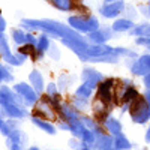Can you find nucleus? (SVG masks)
Wrapping results in <instances>:
<instances>
[{
    "mask_svg": "<svg viewBox=\"0 0 150 150\" xmlns=\"http://www.w3.org/2000/svg\"><path fill=\"white\" fill-rule=\"evenodd\" d=\"M35 112H44L47 119H48V117H50V119H54V112L50 110V107L45 105V102H41L39 105H38V108H36Z\"/></svg>",
    "mask_w": 150,
    "mask_h": 150,
    "instance_id": "4be33fe9",
    "label": "nucleus"
},
{
    "mask_svg": "<svg viewBox=\"0 0 150 150\" xmlns=\"http://www.w3.org/2000/svg\"><path fill=\"white\" fill-rule=\"evenodd\" d=\"M33 123L36 125V126H39L41 129H44L45 132H48L50 135H54V134H56V129H54V126H53V125H50L48 122H44V120H41V119L35 117V119H33Z\"/></svg>",
    "mask_w": 150,
    "mask_h": 150,
    "instance_id": "f3484780",
    "label": "nucleus"
},
{
    "mask_svg": "<svg viewBox=\"0 0 150 150\" xmlns=\"http://www.w3.org/2000/svg\"><path fill=\"white\" fill-rule=\"evenodd\" d=\"M15 92H18L21 96H23V99L26 101V104H33V102H36V95L38 93H35L33 92V89L32 87H29L27 84H17L15 86Z\"/></svg>",
    "mask_w": 150,
    "mask_h": 150,
    "instance_id": "39448f33",
    "label": "nucleus"
},
{
    "mask_svg": "<svg viewBox=\"0 0 150 150\" xmlns=\"http://www.w3.org/2000/svg\"><path fill=\"white\" fill-rule=\"evenodd\" d=\"M2 107H3V111L6 112L8 116H11V117L20 119V117L26 116V110L20 108V105H17V104H5V105H2Z\"/></svg>",
    "mask_w": 150,
    "mask_h": 150,
    "instance_id": "9d476101",
    "label": "nucleus"
},
{
    "mask_svg": "<svg viewBox=\"0 0 150 150\" xmlns=\"http://www.w3.org/2000/svg\"><path fill=\"white\" fill-rule=\"evenodd\" d=\"M47 92H48V95L51 96V98H56V96H57V93H56V86H54V84H48Z\"/></svg>",
    "mask_w": 150,
    "mask_h": 150,
    "instance_id": "a878e982",
    "label": "nucleus"
},
{
    "mask_svg": "<svg viewBox=\"0 0 150 150\" xmlns=\"http://www.w3.org/2000/svg\"><path fill=\"white\" fill-rule=\"evenodd\" d=\"M90 93H92V87L87 86V84H83L80 89L77 90V98H80V99H87V98L90 96Z\"/></svg>",
    "mask_w": 150,
    "mask_h": 150,
    "instance_id": "aec40b11",
    "label": "nucleus"
},
{
    "mask_svg": "<svg viewBox=\"0 0 150 150\" xmlns=\"http://www.w3.org/2000/svg\"><path fill=\"white\" fill-rule=\"evenodd\" d=\"M23 24L27 29H41V30H45L50 35H54V36H63V38H68V39L83 41L78 33H75L71 29H68L66 26H63V24H59L51 20H24Z\"/></svg>",
    "mask_w": 150,
    "mask_h": 150,
    "instance_id": "f257e3e1",
    "label": "nucleus"
},
{
    "mask_svg": "<svg viewBox=\"0 0 150 150\" xmlns=\"http://www.w3.org/2000/svg\"><path fill=\"white\" fill-rule=\"evenodd\" d=\"M12 36H14V41L17 44H26L27 42V35H24L20 30H14L12 32Z\"/></svg>",
    "mask_w": 150,
    "mask_h": 150,
    "instance_id": "5701e85b",
    "label": "nucleus"
},
{
    "mask_svg": "<svg viewBox=\"0 0 150 150\" xmlns=\"http://www.w3.org/2000/svg\"><path fill=\"white\" fill-rule=\"evenodd\" d=\"M2 132H3V135H9V129H8L5 122H2Z\"/></svg>",
    "mask_w": 150,
    "mask_h": 150,
    "instance_id": "c756f323",
    "label": "nucleus"
},
{
    "mask_svg": "<svg viewBox=\"0 0 150 150\" xmlns=\"http://www.w3.org/2000/svg\"><path fill=\"white\" fill-rule=\"evenodd\" d=\"M89 38L96 44H102L110 38V30H95V32L90 33Z\"/></svg>",
    "mask_w": 150,
    "mask_h": 150,
    "instance_id": "4468645a",
    "label": "nucleus"
},
{
    "mask_svg": "<svg viewBox=\"0 0 150 150\" xmlns=\"http://www.w3.org/2000/svg\"><path fill=\"white\" fill-rule=\"evenodd\" d=\"M29 150H39V149H38V147H30Z\"/></svg>",
    "mask_w": 150,
    "mask_h": 150,
    "instance_id": "f704fd0d",
    "label": "nucleus"
},
{
    "mask_svg": "<svg viewBox=\"0 0 150 150\" xmlns=\"http://www.w3.org/2000/svg\"><path fill=\"white\" fill-rule=\"evenodd\" d=\"M2 80L3 81H8V80H11V77H9V75H8V71L2 66Z\"/></svg>",
    "mask_w": 150,
    "mask_h": 150,
    "instance_id": "cd10ccee",
    "label": "nucleus"
},
{
    "mask_svg": "<svg viewBox=\"0 0 150 150\" xmlns=\"http://www.w3.org/2000/svg\"><path fill=\"white\" fill-rule=\"evenodd\" d=\"M132 26L134 24L129 20H117L114 23V26H112V29H114L116 32H125V30H129Z\"/></svg>",
    "mask_w": 150,
    "mask_h": 150,
    "instance_id": "6ab92c4d",
    "label": "nucleus"
},
{
    "mask_svg": "<svg viewBox=\"0 0 150 150\" xmlns=\"http://www.w3.org/2000/svg\"><path fill=\"white\" fill-rule=\"evenodd\" d=\"M62 112H63V116H65L66 122H69V126H74V125L80 123V122H78V119H77V112H75L71 107L63 105V107H62Z\"/></svg>",
    "mask_w": 150,
    "mask_h": 150,
    "instance_id": "ddd939ff",
    "label": "nucleus"
},
{
    "mask_svg": "<svg viewBox=\"0 0 150 150\" xmlns=\"http://www.w3.org/2000/svg\"><path fill=\"white\" fill-rule=\"evenodd\" d=\"M83 80H84V83H86L87 86H90L92 89H93V87L102 80V75H101V74H98L96 71L86 69V71L83 72Z\"/></svg>",
    "mask_w": 150,
    "mask_h": 150,
    "instance_id": "0eeeda50",
    "label": "nucleus"
},
{
    "mask_svg": "<svg viewBox=\"0 0 150 150\" xmlns=\"http://www.w3.org/2000/svg\"><path fill=\"white\" fill-rule=\"evenodd\" d=\"M146 99H147V102H149V107H150V90L146 93Z\"/></svg>",
    "mask_w": 150,
    "mask_h": 150,
    "instance_id": "473e14b6",
    "label": "nucleus"
},
{
    "mask_svg": "<svg viewBox=\"0 0 150 150\" xmlns=\"http://www.w3.org/2000/svg\"><path fill=\"white\" fill-rule=\"evenodd\" d=\"M105 126L108 128V131L114 135H120L122 134V125L119 120H114V119H107L105 122Z\"/></svg>",
    "mask_w": 150,
    "mask_h": 150,
    "instance_id": "dca6fc26",
    "label": "nucleus"
},
{
    "mask_svg": "<svg viewBox=\"0 0 150 150\" xmlns=\"http://www.w3.org/2000/svg\"><path fill=\"white\" fill-rule=\"evenodd\" d=\"M83 123H86L89 128H95V126H96V125H95V123H93L90 119H83Z\"/></svg>",
    "mask_w": 150,
    "mask_h": 150,
    "instance_id": "c85d7f7f",
    "label": "nucleus"
},
{
    "mask_svg": "<svg viewBox=\"0 0 150 150\" xmlns=\"http://www.w3.org/2000/svg\"><path fill=\"white\" fill-rule=\"evenodd\" d=\"M0 47H2V57H3L6 62H9V63H12V65H21V60L9 53L8 45H6V38H5L3 35H2V38H0Z\"/></svg>",
    "mask_w": 150,
    "mask_h": 150,
    "instance_id": "6e6552de",
    "label": "nucleus"
},
{
    "mask_svg": "<svg viewBox=\"0 0 150 150\" xmlns=\"http://www.w3.org/2000/svg\"><path fill=\"white\" fill-rule=\"evenodd\" d=\"M51 2H53V5L56 8H59L62 11H69L72 8V2H71V0H51Z\"/></svg>",
    "mask_w": 150,
    "mask_h": 150,
    "instance_id": "412c9836",
    "label": "nucleus"
},
{
    "mask_svg": "<svg viewBox=\"0 0 150 150\" xmlns=\"http://www.w3.org/2000/svg\"><path fill=\"white\" fill-rule=\"evenodd\" d=\"M95 146L99 149V150H114V143L110 137H105V135H98L96 140H95Z\"/></svg>",
    "mask_w": 150,
    "mask_h": 150,
    "instance_id": "f8f14e48",
    "label": "nucleus"
},
{
    "mask_svg": "<svg viewBox=\"0 0 150 150\" xmlns=\"http://www.w3.org/2000/svg\"><path fill=\"white\" fill-rule=\"evenodd\" d=\"M112 2H114V0H107V3H112Z\"/></svg>",
    "mask_w": 150,
    "mask_h": 150,
    "instance_id": "c9c22d12",
    "label": "nucleus"
},
{
    "mask_svg": "<svg viewBox=\"0 0 150 150\" xmlns=\"http://www.w3.org/2000/svg\"><path fill=\"white\" fill-rule=\"evenodd\" d=\"M98 96L102 99V101H105L107 104L111 101V96H112V81L108 80L105 83H102L101 86H99V92H98Z\"/></svg>",
    "mask_w": 150,
    "mask_h": 150,
    "instance_id": "1a4fd4ad",
    "label": "nucleus"
},
{
    "mask_svg": "<svg viewBox=\"0 0 150 150\" xmlns=\"http://www.w3.org/2000/svg\"><path fill=\"white\" fill-rule=\"evenodd\" d=\"M132 72L134 74H138V75H147V74H150V56H143L132 66Z\"/></svg>",
    "mask_w": 150,
    "mask_h": 150,
    "instance_id": "423d86ee",
    "label": "nucleus"
},
{
    "mask_svg": "<svg viewBox=\"0 0 150 150\" xmlns=\"http://www.w3.org/2000/svg\"><path fill=\"white\" fill-rule=\"evenodd\" d=\"M144 84H146L147 87H150V74H147L146 77H144Z\"/></svg>",
    "mask_w": 150,
    "mask_h": 150,
    "instance_id": "7c9ffc66",
    "label": "nucleus"
},
{
    "mask_svg": "<svg viewBox=\"0 0 150 150\" xmlns=\"http://www.w3.org/2000/svg\"><path fill=\"white\" fill-rule=\"evenodd\" d=\"M83 150H89V149H83Z\"/></svg>",
    "mask_w": 150,
    "mask_h": 150,
    "instance_id": "4c0bfd02",
    "label": "nucleus"
},
{
    "mask_svg": "<svg viewBox=\"0 0 150 150\" xmlns=\"http://www.w3.org/2000/svg\"><path fill=\"white\" fill-rule=\"evenodd\" d=\"M81 138L86 141V143H93L96 138H95V135H93V132H90L87 128H83V131H81Z\"/></svg>",
    "mask_w": 150,
    "mask_h": 150,
    "instance_id": "b1692460",
    "label": "nucleus"
},
{
    "mask_svg": "<svg viewBox=\"0 0 150 150\" xmlns=\"http://www.w3.org/2000/svg\"><path fill=\"white\" fill-rule=\"evenodd\" d=\"M122 9H123V3L122 2H116V3H108L107 6H104L101 9V12H102L104 17L111 18V17H116Z\"/></svg>",
    "mask_w": 150,
    "mask_h": 150,
    "instance_id": "9b49d317",
    "label": "nucleus"
},
{
    "mask_svg": "<svg viewBox=\"0 0 150 150\" xmlns=\"http://www.w3.org/2000/svg\"><path fill=\"white\" fill-rule=\"evenodd\" d=\"M114 150H119V149H114Z\"/></svg>",
    "mask_w": 150,
    "mask_h": 150,
    "instance_id": "58836bf2",
    "label": "nucleus"
},
{
    "mask_svg": "<svg viewBox=\"0 0 150 150\" xmlns=\"http://www.w3.org/2000/svg\"><path fill=\"white\" fill-rule=\"evenodd\" d=\"M47 48H48V39H47V36H41L39 42H38V50L42 53V51H45Z\"/></svg>",
    "mask_w": 150,
    "mask_h": 150,
    "instance_id": "393cba45",
    "label": "nucleus"
},
{
    "mask_svg": "<svg viewBox=\"0 0 150 150\" xmlns=\"http://www.w3.org/2000/svg\"><path fill=\"white\" fill-rule=\"evenodd\" d=\"M146 141L150 143V128H149V131H147V134H146Z\"/></svg>",
    "mask_w": 150,
    "mask_h": 150,
    "instance_id": "2f4dec72",
    "label": "nucleus"
},
{
    "mask_svg": "<svg viewBox=\"0 0 150 150\" xmlns=\"http://www.w3.org/2000/svg\"><path fill=\"white\" fill-rule=\"evenodd\" d=\"M114 147L119 149V150H126V149H131L132 144L128 141L126 137L120 134V135H117V138H116V141H114Z\"/></svg>",
    "mask_w": 150,
    "mask_h": 150,
    "instance_id": "a211bd4d",
    "label": "nucleus"
},
{
    "mask_svg": "<svg viewBox=\"0 0 150 150\" xmlns=\"http://www.w3.org/2000/svg\"><path fill=\"white\" fill-rule=\"evenodd\" d=\"M112 53H114V50L111 47H107V45H93V47L87 48V56H89V59L104 57V56H108Z\"/></svg>",
    "mask_w": 150,
    "mask_h": 150,
    "instance_id": "20e7f679",
    "label": "nucleus"
},
{
    "mask_svg": "<svg viewBox=\"0 0 150 150\" xmlns=\"http://www.w3.org/2000/svg\"><path fill=\"white\" fill-rule=\"evenodd\" d=\"M149 12H150V5H149Z\"/></svg>",
    "mask_w": 150,
    "mask_h": 150,
    "instance_id": "e433bc0d",
    "label": "nucleus"
},
{
    "mask_svg": "<svg viewBox=\"0 0 150 150\" xmlns=\"http://www.w3.org/2000/svg\"><path fill=\"white\" fill-rule=\"evenodd\" d=\"M30 81H32V84H33V87H35L36 93L39 95V93L42 92V89H44V81H42L41 74L36 72V71L32 72V74H30Z\"/></svg>",
    "mask_w": 150,
    "mask_h": 150,
    "instance_id": "2eb2a0df",
    "label": "nucleus"
},
{
    "mask_svg": "<svg viewBox=\"0 0 150 150\" xmlns=\"http://www.w3.org/2000/svg\"><path fill=\"white\" fill-rule=\"evenodd\" d=\"M138 44H143V45H147V47H150V39L149 38H140L138 41H137Z\"/></svg>",
    "mask_w": 150,
    "mask_h": 150,
    "instance_id": "bb28decb",
    "label": "nucleus"
},
{
    "mask_svg": "<svg viewBox=\"0 0 150 150\" xmlns=\"http://www.w3.org/2000/svg\"><path fill=\"white\" fill-rule=\"evenodd\" d=\"M69 24L72 27H75L80 32H95L98 30L99 23L95 17H89V18H78V17H71L69 18Z\"/></svg>",
    "mask_w": 150,
    "mask_h": 150,
    "instance_id": "7ed1b4c3",
    "label": "nucleus"
},
{
    "mask_svg": "<svg viewBox=\"0 0 150 150\" xmlns=\"http://www.w3.org/2000/svg\"><path fill=\"white\" fill-rule=\"evenodd\" d=\"M131 116L135 123H144L150 117V107L147 99L137 96L131 105Z\"/></svg>",
    "mask_w": 150,
    "mask_h": 150,
    "instance_id": "f03ea898",
    "label": "nucleus"
},
{
    "mask_svg": "<svg viewBox=\"0 0 150 150\" xmlns=\"http://www.w3.org/2000/svg\"><path fill=\"white\" fill-rule=\"evenodd\" d=\"M146 35H149V36H150V27H149V29L146 30Z\"/></svg>",
    "mask_w": 150,
    "mask_h": 150,
    "instance_id": "72a5a7b5",
    "label": "nucleus"
}]
</instances>
